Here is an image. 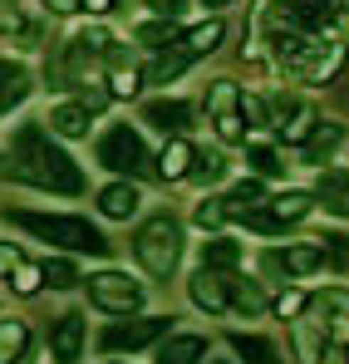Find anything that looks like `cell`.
Instances as JSON below:
<instances>
[{
    "instance_id": "6da1fadb",
    "label": "cell",
    "mask_w": 349,
    "mask_h": 364,
    "mask_svg": "<svg viewBox=\"0 0 349 364\" xmlns=\"http://www.w3.org/2000/svg\"><path fill=\"white\" fill-rule=\"evenodd\" d=\"M10 178L25 182V187H40V192H64V197H79L84 192V173L79 163L50 143V133L40 123H25L10 143Z\"/></svg>"
},
{
    "instance_id": "7a4b0ae2",
    "label": "cell",
    "mask_w": 349,
    "mask_h": 364,
    "mask_svg": "<svg viewBox=\"0 0 349 364\" xmlns=\"http://www.w3.org/2000/svg\"><path fill=\"white\" fill-rule=\"evenodd\" d=\"M10 222L30 237L50 246H64V251H89V256H109V237L89 222V217H64V212H10Z\"/></svg>"
},
{
    "instance_id": "3957f363",
    "label": "cell",
    "mask_w": 349,
    "mask_h": 364,
    "mask_svg": "<svg viewBox=\"0 0 349 364\" xmlns=\"http://www.w3.org/2000/svg\"><path fill=\"white\" fill-rule=\"evenodd\" d=\"M133 261L153 276V281H168L182 261V222L173 212H153L138 232H133Z\"/></svg>"
},
{
    "instance_id": "277c9868",
    "label": "cell",
    "mask_w": 349,
    "mask_h": 364,
    "mask_svg": "<svg viewBox=\"0 0 349 364\" xmlns=\"http://www.w3.org/2000/svg\"><path fill=\"white\" fill-rule=\"evenodd\" d=\"M310 212H315V192L286 187V192L266 197L261 207H251L241 222H246V227H256V232H286V227H295V222H305Z\"/></svg>"
},
{
    "instance_id": "5b68a950",
    "label": "cell",
    "mask_w": 349,
    "mask_h": 364,
    "mask_svg": "<svg viewBox=\"0 0 349 364\" xmlns=\"http://www.w3.org/2000/svg\"><path fill=\"white\" fill-rule=\"evenodd\" d=\"M99 163H104L109 173L138 178L153 158H148V143H143V133H138L133 123H114V128L99 138Z\"/></svg>"
},
{
    "instance_id": "8992f818",
    "label": "cell",
    "mask_w": 349,
    "mask_h": 364,
    "mask_svg": "<svg viewBox=\"0 0 349 364\" xmlns=\"http://www.w3.org/2000/svg\"><path fill=\"white\" fill-rule=\"evenodd\" d=\"M143 296H148V291H143L128 271L104 266V271H94V276H89V301L99 305V310H109V315H128V310H138Z\"/></svg>"
},
{
    "instance_id": "52a82bcc",
    "label": "cell",
    "mask_w": 349,
    "mask_h": 364,
    "mask_svg": "<svg viewBox=\"0 0 349 364\" xmlns=\"http://www.w3.org/2000/svg\"><path fill=\"white\" fill-rule=\"evenodd\" d=\"M173 330V315H138V320H118V325H109L104 335H99V345L109 350V355H118V350H143V345H158L163 335Z\"/></svg>"
},
{
    "instance_id": "ba28073f",
    "label": "cell",
    "mask_w": 349,
    "mask_h": 364,
    "mask_svg": "<svg viewBox=\"0 0 349 364\" xmlns=\"http://www.w3.org/2000/svg\"><path fill=\"white\" fill-rule=\"evenodd\" d=\"M325 266V246L320 242H286L281 251L266 256V271L286 276V281H300V276H315Z\"/></svg>"
},
{
    "instance_id": "9c48e42d",
    "label": "cell",
    "mask_w": 349,
    "mask_h": 364,
    "mask_svg": "<svg viewBox=\"0 0 349 364\" xmlns=\"http://www.w3.org/2000/svg\"><path fill=\"white\" fill-rule=\"evenodd\" d=\"M84 340H89L84 315H79V310H64V315L55 320V330H50V355H55V364H79Z\"/></svg>"
},
{
    "instance_id": "30bf717a",
    "label": "cell",
    "mask_w": 349,
    "mask_h": 364,
    "mask_svg": "<svg viewBox=\"0 0 349 364\" xmlns=\"http://www.w3.org/2000/svg\"><path fill=\"white\" fill-rule=\"evenodd\" d=\"M187 301L197 305L202 315H227V276L222 271H192V281H187Z\"/></svg>"
},
{
    "instance_id": "8fae6325",
    "label": "cell",
    "mask_w": 349,
    "mask_h": 364,
    "mask_svg": "<svg viewBox=\"0 0 349 364\" xmlns=\"http://www.w3.org/2000/svg\"><path fill=\"white\" fill-rule=\"evenodd\" d=\"M227 310H236L241 320H256V315H266V310H271V296L261 291V281L227 271Z\"/></svg>"
},
{
    "instance_id": "7c38bea8",
    "label": "cell",
    "mask_w": 349,
    "mask_h": 364,
    "mask_svg": "<svg viewBox=\"0 0 349 364\" xmlns=\"http://www.w3.org/2000/svg\"><path fill=\"white\" fill-rule=\"evenodd\" d=\"M340 143H345V128L330 123V119H320L315 128H310V138L300 143V163H305V168H325V163L335 158Z\"/></svg>"
},
{
    "instance_id": "4fadbf2b",
    "label": "cell",
    "mask_w": 349,
    "mask_h": 364,
    "mask_svg": "<svg viewBox=\"0 0 349 364\" xmlns=\"http://www.w3.org/2000/svg\"><path fill=\"white\" fill-rule=\"evenodd\" d=\"M315 202H320L330 217L349 222V168H325V173L315 178Z\"/></svg>"
},
{
    "instance_id": "5bb4252c",
    "label": "cell",
    "mask_w": 349,
    "mask_h": 364,
    "mask_svg": "<svg viewBox=\"0 0 349 364\" xmlns=\"http://www.w3.org/2000/svg\"><path fill=\"white\" fill-rule=\"evenodd\" d=\"M138 207H143V192H138L128 178L109 182V187L99 192V217H109V222H128V217H138Z\"/></svg>"
},
{
    "instance_id": "9a60e30c",
    "label": "cell",
    "mask_w": 349,
    "mask_h": 364,
    "mask_svg": "<svg viewBox=\"0 0 349 364\" xmlns=\"http://www.w3.org/2000/svg\"><path fill=\"white\" fill-rule=\"evenodd\" d=\"M291 350L300 364H325V320H291Z\"/></svg>"
},
{
    "instance_id": "2e32d148",
    "label": "cell",
    "mask_w": 349,
    "mask_h": 364,
    "mask_svg": "<svg viewBox=\"0 0 349 364\" xmlns=\"http://www.w3.org/2000/svg\"><path fill=\"white\" fill-rule=\"evenodd\" d=\"M143 123L148 128H158V133H187L192 128V104H182V99H153L148 109H143Z\"/></svg>"
},
{
    "instance_id": "e0dca14e",
    "label": "cell",
    "mask_w": 349,
    "mask_h": 364,
    "mask_svg": "<svg viewBox=\"0 0 349 364\" xmlns=\"http://www.w3.org/2000/svg\"><path fill=\"white\" fill-rule=\"evenodd\" d=\"M192 158H197V148H192L182 133H173V138L163 143V153L153 158V163H158V178H163V182H182V178H187V168H192Z\"/></svg>"
},
{
    "instance_id": "ac0fdd59",
    "label": "cell",
    "mask_w": 349,
    "mask_h": 364,
    "mask_svg": "<svg viewBox=\"0 0 349 364\" xmlns=\"http://www.w3.org/2000/svg\"><path fill=\"white\" fill-rule=\"evenodd\" d=\"M207 360V335H173L158 345V364H202Z\"/></svg>"
},
{
    "instance_id": "d6986e66",
    "label": "cell",
    "mask_w": 349,
    "mask_h": 364,
    "mask_svg": "<svg viewBox=\"0 0 349 364\" xmlns=\"http://www.w3.org/2000/svg\"><path fill=\"white\" fill-rule=\"evenodd\" d=\"M89 119H94V114H89V109H79V104H55L45 123H50V133H55V138L79 143V138H89Z\"/></svg>"
},
{
    "instance_id": "ffe728a7",
    "label": "cell",
    "mask_w": 349,
    "mask_h": 364,
    "mask_svg": "<svg viewBox=\"0 0 349 364\" xmlns=\"http://www.w3.org/2000/svg\"><path fill=\"white\" fill-rule=\"evenodd\" d=\"M30 84H35V79H30V69H25V64H0V114H10V109H15V104H25V99H30Z\"/></svg>"
},
{
    "instance_id": "44dd1931",
    "label": "cell",
    "mask_w": 349,
    "mask_h": 364,
    "mask_svg": "<svg viewBox=\"0 0 349 364\" xmlns=\"http://www.w3.org/2000/svg\"><path fill=\"white\" fill-rule=\"evenodd\" d=\"M222 40H227V25H222V20H207V25H192V30L182 35V55H187V60H202V55H212V50H222Z\"/></svg>"
},
{
    "instance_id": "7402d4cb",
    "label": "cell",
    "mask_w": 349,
    "mask_h": 364,
    "mask_svg": "<svg viewBox=\"0 0 349 364\" xmlns=\"http://www.w3.org/2000/svg\"><path fill=\"white\" fill-rule=\"evenodd\" d=\"M0 35H5V40H20L25 50H40V30L20 15L15 0H0Z\"/></svg>"
},
{
    "instance_id": "603a6c76",
    "label": "cell",
    "mask_w": 349,
    "mask_h": 364,
    "mask_svg": "<svg viewBox=\"0 0 349 364\" xmlns=\"http://www.w3.org/2000/svg\"><path fill=\"white\" fill-rule=\"evenodd\" d=\"M202 266H207V271H222V276L236 271V266H241V242H227V237L212 232V237L202 242Z\"/></svg>"
},
{
    "instance_id": "cb8c5ba5",
    "label": "cell",
    "mask_w": 349,
    "mask_h": 364,
    "mask_svg": "<svg viewBox=\"0 0 349 364\" xmlns=\"http://www.w3.org/2000/svg\"><path fill=\"white\" fill-rule=\"evenodd\" d=\"M261 202H266L261 182H256V178H241V182L232 187V192L222 197V207H227V222H236V217H246V212H251V207H261Z\"/></svg>"
},
{
    "instance_id": "d4e9b609",
    "label": "cell",
    "mask_w": 349,
    "mask_h": 364,
    "mask_svg": "<svg viewBox=\"0 0 349 364\" xmlns=\"http://www.w3.org/2000/svg\"><path fill=\"white\" fill-rule=\"evenodd\" d=\"M25 350H30V330H25V320L5 315V320H0V364H15Z\"/></svg>"
},
{
    "instance_id": "484cf974",
    "label": "cell",
    "mask_w": 349,
    "mask_h": 364,
    "mask_svg": "<svg viewBox=\"0 0 349 364\" xmlns=\"http://www.w3.org/2000/svg\"><path fill=\"white\" fill-rule=\"evenodd\" d=\"M232 350L246 364H281V350L271 340H261V335H232Z\"/></svg>"
},
{
    "instance_id": "4316f807",
    "label": "cell",
    "mask_w": 349,
    "mask_h": 364,
    "mask_svg": "<svg viewBox=\"0 0 349 364\" xmlns=\"http://www.w3.org/2000/svg\"><path fill=\"white\" fill-rule=\"evenodd\" d=\"M143 89V69L123 64V55H114V69H109V99H133Z\"/></svg>"
},
{
    "instance_id": "83f0119b",
    "label": "cell",
    "mask_w": 349,
    "mask_h": 364,
    "mask_svg": "<svg viewBox=\"0 0 349 364\" xmlns=\"http://www.w3.org/2000/svg\"><path fill=\"white\" fill-rule=\"evenodd\" d=\"M246 168H251L256 178H281V173H286V163H281V153H276L271 143H246Z\"/></svg>"
},
{
    "instance_id": "f1b7e54d",
    "label": "cell",
    "mask_w": 349,
    "mask_h": 364,
    "mask_svg": "<svg viewBox=\"0 0 349 364\" xmlns=\"http://www.w3.org/2000/svg\"><path fill=\"white\" fill-rule=\"evenodd\" d=\"M187 55H182V50H177V55H158V60L148 64V69H143V84H173L177 74H182V69H187Z\"/></svg>"
},
{
    "instance_id": "f546056e",
    "label": "cell",
    "mask_w": 349,
    "mask_h": 364,
    "mask_svg": "<svg viewBox=\"0 0 349 364\" xmlns=\"http://www.w3.org/2000/svg\"><path fill=\"white\" fill-rule=\"evenodd\" d=\"M236 99H241L236 79H212V89H207V114H212V119L232 114V109H236Z\"/></svg>"
},
{
    "instance_id": "4dcf8cb0",
    "label": "cell",
    "mask_w": 349,
    "mask_h": 364,
    "mask_svg": "<svg viewBox=\"0 0 349 364\" xmlns=\"http://www.w3.org/2000/svg\"><path fill=\"white\" fill-rule=\"evenodd\" d=\"M192 227H197V232H222V227H227V207H222V197H202V202L192 207Z\"/></svg>"
},
{
    "instance_id": "1f68e13d",
    "label": "cell",
    "mask_w": 349,
    "mask_h": 364,
    "mask_svg": "<svg viewBox=\"0 0 349 364\" xmlns=\"http://www.w3.org/2000/svg\"><path fill=\"white\" fill-rule=\"evenodd\" d=\"M315 123H320V114H315V109H310V104H300V109H295L291 119L281 123V138H286V143H305V138H310V128H315Z\"/></svg>"
},
{
    "instance_id": "d6a6232c",
    "label": "cell",
    "mask_w": 349,
    "mask_h": 364,
    "mask_svg": "<svg viewBox=\"0 0 349 364\" xmlns=\"http://www.w3.org/2000/svg\"><path fill=\"white\" fill-rule=\"evenodd\" d=\"M133 35H138L143 45H153V50H168V45H173V35H177V25L168 20V15H158V20H148V25H138Z\"/></svg>"
},
{
    "instance_id": "836d02e7",
    "label": "cell",
    "mask_w": 349,
    "mask_h": 364,
    "mask_svg": "<svg viewBox=\"0 0 349 364\" xmlns=\"http://www.w3.org/2000/svg\"><path fill=\"white\" fill-rule=\"evenodd\" d=\"M222 173H227V158H222V153H197V158H192V168H187V178L202 182V187H207V182H217Z\"/></svg>"
},
{
    "instance_id": "e575fe53",
    "label": "cell",
    "mask_w": 349,
    "mask_h": 364,
    "mask_svg": "<svg viewBox=\"0 0 349 364\" xmlns=\"http://www.w3.org/2000/svg\"><path fill=\"white\" fill-rule=\"evenodd\" d=\"M40 276H45V286L50 291H69V286H79V271H74V261H45L40 266Z\"/></svg>"
},
{
    "instance_id": "d590c367",
    "label": "cell",
    "mask_w": 349,
    "mask_h": 364,
    "mask_svg": "<svg viewBox=\"0 0 349 364\" xmlns=\"http://www.w3.org/2000/svg\"><path fill=\"white\" fill-rule=\"evenodd\" d=\"M315 305L325 310V320H349V286H330V291H320Z\"/></svg>"
},
{
    "instance_id": "8d00e7d4",
    "label": "cell",
    "mask_w": 349,
    "mask_h": 364,
    "mask_svg": "<svg viewBox=\"0 0 349 364\" xmlns=\"http://www.w3.org/2000/svg\"><path fill=\"white\" fill-rule=\"evenodd\" d=\"M236 114L246 119V128H266V123H271L266 99H261V94H241V99H236Z\"/></svg>"
},
{
    "instance_id": "74e56055",
    "label": "cell",
    "mask_w": 349,
    "mask_h": 364,
    "mask_svg": "<svg viewBox=\"0 0 349 364\" xmlns=\"http://www.w3.org/2000/svg\"><path fill=\"white\" fill-rule=\"evenodd\" d=\"M5 281H10V286H15L20 296H35V291L45 286V276H40V266H30V261H20V266H15V271H10Z\"/></svg>"
},
{
    "instance_id": "f35d334b",
    "label": "cell",
    "mask_w": 349,
    "mask_h": 364,
    "mask_svg": "<svg viewBox=\"0 0 349 364\" xmlns=\"http://www.w3.org/2000/svg\"><path fill=\"white\" fill-rule=\"evenodd\" d=\"M305 305H310V296H305V291H281V296L271 301V310H276L281 320H295V315H305Z\"/></svg>"
},
{
    "instance_id": "ab89813d",
    "label": "cell",
    "mask_w": 349,
    "mask_h": 364,
    "mask_svg": "<svg viewBox=\"0 0 349 364\" xmlns=\"http://www.w3.org/2000/svg\"><path fill=\"white\" fill-rule=\"evenodd\" d=\"M217 123V138H222V143H246V119H241V114H222V119H212Z\"/></svg>"
},
{
    "instance_id": "60d3db41",
    "label": "cell",
    "mask_w": 349,
    "mask_h": 364,
    "mask_svg": "<svg viewBox=\"0 0 349 364\" xmlns=\"http://www.w3.org/2000/svg\"><path fill=\"white\" fill-rule=\"evenodd\" d=\"M104 104H109V89H99V79H79V109L99 114Z\"/></svg>"
},
{
    "instance_id": "b9f144b4",
    "label": "cell",
    "mask_w": 349,
    "mask_h": 364,
    "mask_svg": "<svg viewBox=\"0 0 349 364\" xmlns=\"http://www.w3.org/2000/svg\"><path fill=\"white\" fill-rule=\"evenodd\" d=\"M20 261H25V251H20V246H15V242H0V281H5Z\"/></svg>"
},
{
    "instance_id": "7bdbcfd3",
    "label": "cell",
    "mask_w": 349,
    "mask_h": 364,
    "mask_svg": "<svg viewBox=\"0 0 349 364\" xmlns=\"http://www.w3.org/2000/svg\"><path fill=\"white\" fill-rule=\"evenodd\" d=\"M148 10H153V15H168V20H177V15L187 10V0H148Z\"/></svg>"
},
{
    "instance_id": "ee69618b",
    "label": "cell",
    "mask_w": 349,
    "mask_h": 364,
    "mask_svg": "<svg viewBox=\"0 0 349 364\" xmlns=\"http://www.w3.org/2000/svg\"><path fill=\"white\" fill-rule=\"evenodd\" d=\"M79 10H89V15H109L114 0H79Z\"/></svg>"
},
{
    "instance_id": "f6af8a7d",
    "label": "cell",
    "mask_w": 349,
    "mask_h": 364,
    "mask_svg": "<svg viewBox=\"0 0 349 364\" xmlns=\"http://www.w3.org/2000/svg\"><path fill=\"white\" fill-rule=\"evenodd\" d=\"M45 5H50L55 15H74V10H79V0H45Z\"/></svg>"
},
{
    "instance_id": "bcb514c9",
    "label": "cell",
    "mask_w": 349,
    "mask_h": 364,
    "mask_svg": "<svg viewBox=\"0 0 349 364\" xmlns=\"http://www.w3.org/2000/svg\"><path fill=\"white\" fill-rule=\"evenodd\" d=\"M207 10H227V5H236V0H202Z\"/></svg>"
},
{
    "instance_id": "7dc6e473",
    "label": "cell",
    "mask_w": 349,
    "mask_h": 364,
    "mask_svg": "<svg viewBox=\"0 0 349 364\" xmlns=\"http://www.w3.org/2000/svg\"><path fill=\"white\" fill-rule=\"evenodd\" d=\"M217 364H232V360H217Z\"/></svg>"
},
{
    "instance_id": "c3c4849f",
    "label": "cell",
    "mask_w": 349,
    "mask_h": 364,
    "mask_svg": "<svg viewBox=\"0 0 349 364\" xmlns=\"http://www.w3.org/2000/svg\"><path fill=\"white\" fill-rule=\"evenodd\" d=\"M114 5H123V0H114Z\"/></svg>"
},
{
    "instance_id": "681fc988",
    "label": "cell",
    "mask_w": 349,
    "mask_h": 364,
    "mask_svg": "<svg viewBox=\"0 0 349 364\" xmlns=\"http://www.w3.org/2000/svg\"><path fill=\"white\" fill-rule=\"evenodd\" d=\"M345 5H349V0H345Z\"/></svg>"
}]
</instances>
